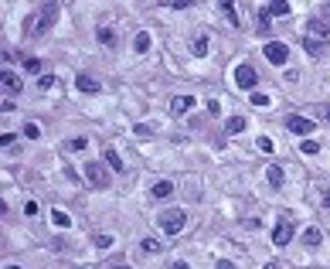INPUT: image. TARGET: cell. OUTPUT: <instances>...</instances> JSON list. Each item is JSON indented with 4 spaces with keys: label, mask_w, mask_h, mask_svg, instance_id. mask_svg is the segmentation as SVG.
<instances>
[{
    "label": "cell",
    "mask_w": 330,
    "mask_h": 269,
    "mask_svg": "<svg viewBox=\"0 0 330 269\" xmlns=\"http://www.w3.org/2000/svg\"><path fill=\"white\" fill-rule=\"evenodd\" d=\"M221 14H225V21L232 24V27H239V14H235V7H232V4H221Z\"/></svg>",
    "instance_id": "obj_22"
},
{
    "label": "cell",
    "mask_w": 330,
    "mask_h": 269,
    "mask_svg": "<svg viewBox=\"0 0 330 269\" xmlns=\"http://www.w3.org/2000/svg\"><path fill=\"white\" fill-rule=\"evenodd\" d=\"M293 222H289V218H283V222H276V228H273V242L276 246H289V242H293Z\"/></svg>",
    "instance_id": "obj_6"
},
{
    "label": "cell",
    "mask_w": 330,
    "mask_h": 269,
    "mask_svg": "<svg viewBox=\"0 0 330 269\" xmlns=\"http://www.w3.org/2000/svg\"><path fill=\"white\" fill-rule=\"evenodd\" d=\"M191 106H194L191 96H174V99H171V112H174V116H184Z\"/></svg>",
    "instance_id": "obj_12"
},
{
    "label": "cell",
    "mask_w": 330,
    "mask_h": 269,
    "mask_svg": "<svg viewBox=\"0 0 330 269\" xmlns=\"http://www.w3.org/2000/svg\"><path fill=\"white\" fill-rule=\"evenodd\" d=\"M95 38H99V45H103V48H116V45H119L116 31H109V27H95Z\"/></svg>",
    "instance_id": "obj_14"
},
{
    "label": "cell",
    "mask_w": 330,
    "mask_h": 269,
    "mask_svg": "<svg viewBox=\"0 0 330 269\" xmlns=\"http://www.w3.org/2000/svg\"><path fill=\"white\" fill-rule=\"evenodd\" d=\"M303 154H310V157L320 154V143H317V140H303Z\"/></svg>",
    "instance_id": "obj_27"
},
{
    "label": "cell",
    "mask_w": 330,
    "mask_h": 269,
    "mask_svg": "<svg viewBox=\"0 0 330 269\" xmlns=\"http://www.w3.org/2000/svg\"><path fill=\"white\" fill-rule=\"evenodd\" d=\"M303 48H307V51H310L313 58L323 55V45H320V41H313V38H303Z\"/></svg>",
    "instance_id": "obj_21"
},
{
    "label": "cell",
    "mask_w": 330,
    "mask_h": 269,
    "mask_svg": "<svg viewBox=\"0 0 330 269\" xmlns=\"http://www.w3.org/2000/svg\"><path fill=\"white\" fill-rule=\"evenodd\" d=\"M215 269H235V262H228V259H218Z\"/></svg>",
    "instance_id": "obj_34"
},
{
    "label": "cell",
    "mask_w": 330,
    "mask_h": 269,
    "mask_svg": "<svg viewBox=\"0 0 330 269\" xmlns=\"http://www.w3.org/2000/svg\"><path fill=\"white\" fill-rule=\"evenodd\" d=\"M24 72H31V75H38V72H41V62H38V58H24Z\"/></svg>",
    "instance_id": "obj_25"
},
{
    "label": "cell",
    "mask_w": 330,
    "mask_h": 269,
    "mask_svg": "<svg viewBox=\"0 0 330 269\" xmlns=\"http://www.w3.org/2000/svg\"><path fill=\"white\" fill-rule=\"evenodd\" d=\"M103 160H106V167H113V170H123V160H119V154H116L113 146L103 154Z\"/></svg>",
    "instance_id": "obj_19"
},
{
    "label": "cell",
    "mask_w": 330,
    "mask_h": 269,
    "mask_svg": "<svg viewBox=\"0 0 330 269\" xmlns=\"http://www.w3.org/2000/svg\"><path fill=\"white\" fill-rule=\"evenodd\" d=\"M317 198H320V204H323V208H330V194H327V191H320Z\"/></svg>",
    "instance_id": "obj_35"
},
{
    "label": "cell",
    "mask_w": 330,
    "mask_h": 269,
    "mask_svg": "<svg viewBox=\"0 0 330 269\" xmlns=\"http://www.w3.org/2000/svg\"><path fill=\"white\" fill-rule=\"evenodd\" d=\"M4 269H21V266H4Z\"/></svg>",
    "instance_id": "obj_41"
},
{
    "label": "cell",
    "mask_w": 330,
    "mask_h": 269,
    "mask_svg": "<svg viewBox=\"0 0 330 269\" xmlns=\"http://www.w3.org/2000/svg\"><path fill=\"white\" fill-rule=\"evenodd\" d=\"M24 215H31V218H35V215H38V204H35V201H27V204H24Z\"/></svg>",
    "instance_id": "obj_33"
},
{
    "label": "cell",
    "mask_w": 330,
    "mask_h": 269,
    "mask_svg": "<svg viewBox=\"0 0 330 269\" xmlns=\"http://www.w3.org/2000/svg\"><path fill=\"white\" fill-rule=\"evenodd\" d=\"M320 238H323V235H320V228H307V232H303V246H307V249H317Z\"/></svg>",
    "instance_id": "obj_18"
},
{
    "label": "cell",
    "mask_w": 330,
    "mask_h": 269,
    "mask_svg": "<svg viewBox=\"0 0 330 269\" xmlns=\"http://www.w3.org/2000/svg\"><path fill=\"white\" fill-rule=\"evenodd\" d=\"M259 150L262 154H273V140H269V136H259Z\"/></svg>",
    "instance_id": "obj_30"
},
{
    "label": "cell",
    "mask_w": 330,
    "mask_h": 269,
    "mask_svg": "<svg viewBox=\"0 0 330 269\" xmlns=\"http://www.w3.org/2000/svg\"><path fill=\"white\" fill-rule=\"evenodd\" d=\"M143 249H147V252H160L163 246H160L157 238H143Z\"/></svg>",
    "instance_id": "obj_29"
},
{
    "label": "cell",
    "mask_w": 330,
    "mask_h": 269,
    "mask_svg": "<svg viewBox=\"0 0 330 269\" xmlns=\"http://www.w3.org/2000/svg\"><path fill=\"white\" fill-rule=\"evenodd\" d=\"M133 133H137V136H150L153 130H150V126H143V123H137V126H133Z\"/></svg>",
    "instance_id": "obj_32"
},
{
    "label": "cell",
    "mask_w": 330,
    "mask_h": 269,
    "mask_svg": "<svg viewBox=\"0 0 330 269\" xmlns=\"http://www.w3.org/2000/svg\"><path fill=\"white\" fill-rule=\"evenodd\" d=\"M293 11V7H289V4H283V0H279V4H266V7H262L259 11V27L262 31H266V27H269V21H273V17H286V14Z\"/></svg>",
    "instance_id": "obj_3"
},
{
    "label": "cell",
    "mask_w": 330,
    "mask_h": 269,
    "mask_svg": "<svg viewBox=\"0 0 330 269\" xmlns=\"http://www.w3.org/2000/svg\"><path fill=\"white\" fill-rule=\"evenodd\" d=\"M85 146H89L85 136H72V140H69V150H85Z\"/></svg>",
    "instance_id": "obj_26"
},
{
    "label": "cell",
    "mask_w": 330,
    "mask_h": 269,
    "mask_svg": "<svg viewBox=\"0 0 330 269\" xmlns=\"http://www.w3.org/2000/svg\"><path fill=\"white\" fill-rule=\"evenodd\" d=\"M75 89H79L82 96H95V92L103 89V82L92 79V75H79V79H75Z\"/></svg>",
    "instance_id": "obj_8"
},
{
    "label": "cell",
    "mask_w": 330,
    "mask_h": 269,
    "mask_svg": "<svg viewBox=\"0 0 330 269\" xmlns=\"http://www.w3.org/2000/svg\"><path fill=\"white\" fill-rule=\"evenodd\" d=\"M157 225L167 235H177V232H184V225H187V212H184V208H167V212L157 218Z\"/></svg>",
    "instance_id": "obj_1"
},
{
    "label": "cell",
    "mask_w": 330,
    "mask_h": 269,
    "mask_svg": "<svg viewBox=\"0 0 330 269\" xmlns=\"http://www.w3.org/2000/svg\"><path fill=\"white\" fill-rule=\"evenodd\" d=\"M252 106H269V99H266L262 92H252Z\"/></svg>",
    "instance_id": "obj_31"
},
{
    "label": "cell",
    "mask_w": 330,
    "mask_h": 269,
    "mask_svg": "<svg viewBox=\"0 0 330 269\" xmlns=\"http://www.w3.org/2000/svg\"><path fill=\"white\" fill-rule=\"evenodd\" d=\"M24 136H27V140H38V136H41V126L38 123H24V130H21Z\"/></svg>",
    "instance_id": "obj_23"
},
{
    "label": "cell",
    "mask_w": 330,
    "mask_h": 269,
    "mask_svg": "<svg viewBox=\"0 0 330 269\" xmlns=\"http://www.w3.org/2000/svg\"><path fill=\"white\" fill-rule=\"evenodd\" d=\"M150 194H153V198H171V194H174V181H167V177H160L157 184H153V188H150Z\"/></svg>",
    "instance_id": "obj_13"
},
{
    "label": "cell",
    "mask_w": 330,
    "mask_h": 269,
    "mask_svg": "<svg viewBox=\"0 0 330 269\" xmlns=\"http://www.w3.org/2000/svg\"><path fill=\"white\" fill-rule=\"evenodd\" d=\"M323 116H327V123H330V109H327V112H323Z\"/></svg>",
    "instance_id": "obj_40"
},
{
    "label": "cell",
    "mask_w": 330,
    "mask_h": 269,
    "mask_svg": "<svg viewBox=\"0 0 330 269\" xmlns=\"http://www.w3.org/2000/svg\"><path fill=\"white\" fill-rule=\"evenodd\" d=\"M262 269H283V262H276V259H273V262H266Z\"/></svg>",
    "instance_id": "obj_36"
},
{
    "label": "cell",
    "mask_w": 330,
    "mask_h": 269,
    "mask_svg": "<svg viewBox=\"0 0 330 269\" xmlns=\"http://www.w3.org/2000/svg\"><path fill=\"white\" fill-rule=\"evenodd\" d=\"M194 55H197V58H205V55H208V38H205V34L194 41Z\"/></svg>",
    "instance_id": "obj_24"
},
{
    "label": "cell",
    "mask_w": 330,
    "mask_h": 269,
    "mask_svg": "<svg viewBox=\"0 0 330 269\" xmlns=\"http://www.w3.org/2000/svg\"><path fill=\"white\" fill-rule=\"evenodd\" d=\"M171 269H191V266H187V262H174Z\"/></svg>",
    "instance_id": "obj_38"
},
{
    "label": "cell",
    "mask_w": 330,
    "mask_h": 269,
    "mask_svg": "<svg viewBox=\"0 0 330 269\" xmlns=\"http://www.w3.org/2000/svg\"><path fill=\"white\" fill-rule=\"evenodd\" d=\"M320 14H323V17H330V4H320Z\"/></svg>",
    "instance_id": "obj_37"
},
{
    "label": "cell",
    "mask_w": 330,
    "mask_h": 269,
    "mask_svg": "<svg viewBox=\"0 0 330 269\" xmlns=\"http://www.w3.org/2000/svg\"><path fill=\"white\" fill-rule=\"evenodd\" d=\"M266 177H269V184H273V188H283V184H286V174H283V167H279V164H273V167L266 170Z\"/></svg>",
    "instance_id": "obj_15"
},
{
    "label": "cell",
    "mask_w": 330,
    "mask_h": 269,
    "mask_svg": "<svg viewBox=\"0 0 330 269\" xmlns=\"http://www.w3.org/2000/svg\"><path fill=\"white\" fill-rule=\"evenodd\" d=\"M245 130V116H228L225 119V133H242Z\"/></svg>",
    "instance_id": "obj_17"
},
{
    "label": "cell",
    "mask_w": 330,
    "mask_h": 269,
    "mask_svg": "<svg viewBox=\"0 0 330 269\" xmlns=\"http://www.w3.org/2000/svg\"><path fill=\"white\" fill-rule=\"evenodd\" d=\"M286 126H289L293 133H300V136L313 133V119H307V116H289V119H286Z\"/></svg>",
    "instance_id": "obj_9"
},
{
    "label": "cell",
    "mask_w": 330,
    "mask_h": 269,
    "mask_svg": "<svg viewBox=\"0 0 330 269\" xmlns=\"http://www.w3.org/2000/svg\"><path fill=\"white\" fill-rule=\"evenodd\" d=\"M307 31L313 34V41H320V45H327V41H330V27H327L323 21H317V17L307 24Z\"/></svg>",
    "instance_id": "obj_10"
},
{
    "label": "cell",
    "mask_w": 330,
    "mask_h": 269,
    "mask_svg": "<svg viewBox=\"0 0 330 269\" xmlns=\"http://www.w3.org/2000/svg\"><path fill=\"white\" fill-rule=\"evenodd\" d=\"M85 181L92 188L106 191L109 188V170H106V160H85Z\"/></svg>",
    "instance_id": "obj_2"
},
{
    "label": "cell",
    "mask_w": 330,
    "mask_h": 269,
    "mask_svg": "<svg viewBox=\"0 0 330 269\" xmlns=\"http://www.w3.org/2000/svg\"><path fill=\"white\" fill-rule=\"evenodd\" d=\"M92 242H95V249H109L113 246V235H95Z\"/></svg>",
    "instance_id": "obj_28"
},
{
    "label": "cell",
    "mask_w": 330,
    "mask_h": 269,
    "mask_svg": "<svg viewBox=\"0 0 330 269\" xmlns=\"http://www.w3.org/2000/svg\"><path fill=\"white\" fill-rule=\"evenodd\" d=\"M262 55L269 58L273 65H286V62H289V48H286L283 41H269V45H266V51H262Z\"/></svg>",
    "instance_id": "obj_5"
},
{
    "label": "cell",
    "mask_w": 330,
    "mask_h": 269,
    "mask_svg": "<svg viewBox=\"0 0 330 269\" xmlns=\"http://www.w3.org/2000/svg\"><path fill=\"white\" fill-rule=\"evenodd\" d=\"M235 85H239V89H255V85H259V75H255V68L249 65V62H242L239 68H235Z\"/></svg>",
    "instance_id": "obj_4"
},
{
    "label": "cell",
    "mask_w": 330,
    "mask_h": 269,
    "mask_svg": "<svg viewBox=\"0 0 330 269\" xmlns=\"http://www.w3.org/2000/svg\"><path fill=\"white\" fill-rule=\"evenodd\" d=\"M109 269H129V266H109Z\"/></svg>",
    "instance_id": "obj_39"
},
{
    "label": "cell",
    "mask_w": 330,
    "mask_h": 269,
    "mask_svg": "<svg viewBox=\"0 0 330 269\" xmlns=\"http://www.w3.org/2000/svg\"><path fill=\"white\" fill-rule=\"evenodd\" d=\"M55 17H58V4H45L41 7V17H38V24H35V34H45L51 24H55Z\"/></svg>",
    "instance_id": "obj_7"
},
{
    "label": "cell",
    "mask_w": 330,
    "mask_h": 269,
    "mask_svg": "<svg viewBox=\"0 0 330 269\" xmlns=\"http://www.w3.org/2000/svg\"><path fill=\"white\" fill-rule=\"evenodd\" d=\"M0 82H4V89H7V92H14V96H17V92L24 89L21 75H17V72H11V68H4V75H0Z\"/></svg>",
    "instance_id": "obj_11"
},
{
    "label": "cell",
    "mask_w": 330,
    "mask_h": 269,
    "mask_svg": "<svg viewBox=\"0 0 330 269\" xmlns=\"http://www.w3.org/2000/svg\"><path fill=\"white\" fill-rule=\"evenodd\" d=\"M150 45H153V41H150V34H147V31H140L137 38H133V51H137V55L150 51Z\"/></svg>",
    "instance_id": "obj_16"
},
{
    "label": "cell",
    "mask_w": 330,
    "mask_h": 269,
    "mask_svg": "<svg viewBox=\"0 0 330 269\" xmlns=\"http://www.w3.org/2000/svg\"><path fill=\"white\" fill-rule=\"evenodd\" d=\"M51 225H55V228H69L72 218H69L65 212H61V208H55V212H51Z\"/></svg>",
    "instance_id": "obj_20"
}]
</instances>
